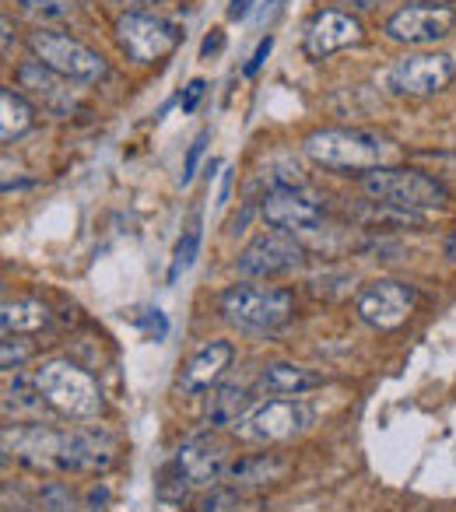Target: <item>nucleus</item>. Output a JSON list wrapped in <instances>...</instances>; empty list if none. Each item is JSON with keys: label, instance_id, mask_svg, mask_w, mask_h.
I'll return each mask as SVG.
<instances>
[{"label": "nucleus", "instance_id": "obj_22", "mask_svg": "<svg viewBox=\"0 0 456 512\" xmlns=\"http://www.w3.org/2000/svg\"><path fill=\"white\" fill-rule=\"evenodd\" d=\"M50 323H53V313L39 299L4 302V309H0V330H4V337L39 334V330H46Z\"/></svg>", "mask_w": 456, "mask_h": 512}, {"label": "nucleus", "instance_id": "obj_26", "mask_svg": "<svg viewBox=\"0 0 456 512\" xmlns=\"http://www.w3.org/2000/svg\"><path fill=\"white\" fill-rule=\"evenodd\" d=\"M190 491H193L190 477L183 474V467H179L176 460H169L162 470H158V477H155V495H158V502H165V505H183L186 498H190Z\"/></svg>", "mask_w": 456, "mask_h": 512}, {"label": "nucleus", "instance_id": "obj_6", "mask_svg": "<svg viewBox=\"0 0 456 512\" xmlns=\"http://www.w3.org/2000/svg\"><path fill=\"white\" fill-rule=\"evenodd\" d=\"M67 442L71 428H50L43 421L4 428V453L32 474H67Z\"/></svg>", "mask_w": 456, "mask_h": 512}, {"label": "nucleus", "instance_id": "obj_12", "mask_svg": "<svg viewBox=\"0 0 456 512\" xmlns=\"http://www.w3.org/2000/svg\"><path fill=\"white\" fill-rule=\"evenodd\" d=\"M456 29V11L449 4H407L386 18L383 32L400 46H435Z\"/></svg>", "mask_w": 456, "mask_h": 512}, {"label": "nucleus", "instance_id": "obj_17", "mask_svg": "<svg viewBox=\"0 0 456 512\" xmlns=\"http://www.w3.org/2000/svg\"><path fill=\"white\" fill-rule=\"evenodd\" d=\"M232 358H236V344L232 341L200 344V348L186 358L183 372H179V379H176V390L183 393V397H200V393L214 390V386L221 383V376H225V369L232 365Z\"/></svg>", "mask_w": 456, "mask_h": 512}, {"label": "nucleus", "instance_id": "obj_1", "mask_svg": "<svg viewBox=\"0 0 456 512\" xmlns=\"http://www.w3.org/2000/svg\"><path fill=\"white\" fill-rule=\"evenodd\" d=\"M309 162H316L320 169L337 172V176H358L365 172L383 169L393 155V144L386 137H379L376 130L362 127H320L302 141Z\"/></svg>", "mask_w": 456, "mask_h": 512}, {"label": "nucleus", "instance_id": "obj_8", "mask_svg": "<svg viewBox=\"0 0 456 512\" xmlns=\"http://www.w3.org/2000/svg\"><path fill=\"white\" fill-rule=\"evenodd\" d=\"M313 418L316 411L302 397H274L253 407L239 425H232V432L246 442H285L306 432Z\"/></svg>", "mask_w": 456, "mask_h": 512}, {"label": "nucleus", "instance_id": "obj_32", "mask_svg": "<svg viewBox=\"0 0 456 512\" xmlns=\"http://www.w3.org/2000/svg\"><path fill=\"white\" fill-rule=\"evenodd\" d=\"M271 50H274V36H264V39H260V43H257V50H253L250 64L243 67V74H246V78H253V74H257L260 67L267 64V57H271Z\"/></svg>", "mask_w": 456, "mask_h": 512}, {"label": "nucleus", "instance_id": "obj_28", "mask_svg": "<svg viewBox=\"0 0 456 512\" xmlns=\"http://www.w3.org/2000/svg\"><path fill=\"white\" fill-rule=\"evenodd\" d=\"M200 253V218H193V225L183 232V239L176 242V253H172V267H169V281L176 285L179 274L190 271L193 260H197Z\"/></svg>", "mask_w": 456, "mask_h": 512}, {"label": "nucleus", "instance_id": "obj_36", "mask_svg": "<svg viewBox=\"0 0 456 512\" xmlns=\"http://www.w3.org/2000/svg\"><path fill=\"white\" fill-rule=\"evenodd\" d=\"M221 46H225V36H221V32L214 29V36H207V39H204V46H200V57L207 60V57H211V53H218Z\"/></svg>", "mask_w": 456, "mask_h": 512}, {"label": "nucleus", "instance_id": "obj_3", "mask_svg": "<svg viewBox=\"0 0 456 512\" xmlns=\"http://www.w3.org/2000/svg\"><path fill=\"white\" fill-rule=\"evenodd\" d=\"M32 379H36L46 407L57 411L60 418H67V421H92V418H99L102 407H106L95 376L81 369V365H74L71 358L43 362Z\"/></svg>", "mask_w": 456, "mask_h": 512}, {"label": "nucleus", "instance_id": "obj_38", "mask_svg": "<svg viewBox=\"0 0 456 512\" xmlns=\"http://www.w3.org/2000/svg\"><path fill=\"white\" fill-rule=\"evenodd\" d=\"M446 256L456 264V228H453V235H449V239H446Z\"/></svg>", "mask_w": 456, "mask_h": 512}, {"label": "nucleus", "instance_id": "obj_10", "mask_svg": "<svg viewBox=\"0 0 456 512\" xmlns=\"http://www.w3.org/2000/svg\"><path fill=\"white\" fill-rule=\"evenodd\" d=\"M302 256H306V249H302V242L295 235L267 228V232L253 235L243 246V253L236 260V271L253 281L281 278V274H292L302 264Z\"/></svg>", "mask_w": 456, "mask_h": 512}, {"label": "nucleus", "instance_id": "obj_14", "mask_svg": "<svg viewBox=\"0 0 456 512\" xmlns=\"http://www.w3.org/2000/svg\"><path fill=\"white\" fill-rule=\"evenodd\" d=\"M260 218L271 228H278V232L306 235L323 225V204L316 197H309L302 186H292V190H267L264 197H260Z\"/></svg>", "mask_w": 456, "mask_h": 512}, {"label": "nucleus", "instance_id": "obj_34", "mask_svg": "<svg viewBox=\"0 0 456 512\" xmlns=\"http://www.w3.org/2000/svg\"><path fill=\"white\" fill-rule=\"evenodd\" d=\"M144 327H148L151 334H155V341H162V337L169 334V323H165V316L158 313V309H151V316L144 320Z\"/></svg>", "mask_w": 456, "mask_h": 512}, {"label": "nucleus", "instance_id": "obj_21", "mask_svg": "<svg viewBox=\"0 0 456 512\" xmlns=\"http://www.w3.org/2000/svg\"><path fill=\"white\" fill-rule=\"evenodd\" d=\"M327 383V376L316 369L295 362H271L260 372V390L271 393V397H302V393L316 390V386Z\"/></svg>", "mask_w": 456, "mask_h": 512}, {"label": "nucleus", "instance_id": "obj_2", "mask_svg": "<svg viewBox=\"0 0 456 512\" xmlns=\"http://www.w3.org/2000/svg\"><path fill=\"white\" fill-rule=\"evenodd\" d=\"M218 313L239 334L267 337V334H278L295 316V295L288 288L232 285L218 295Z\"/></svg>", "mask_w": 456, "mask_h": 512}, {"label": "nucleus", "instance_id": "obj_7", "mask_svg": "<svg viewBox=\"0 0 456 512\" xmlns=\"http://www.w3.org/2000/svg\"><path fill=\"white\" fill-rule=\"evenodd\" d=\"M113 36L120 53L134 64H158L183 43V32L176 25L158 15H144V11H127L116 18Z\"/></svg>", "mask_w": 456, "mask_h": 512}, {"label": "nucleus", "instance_id": "obj_41", "mask_svg": "<svg viewBox=\"0 0 456 512\" xmlns=\"http://www.w3.org/2000/svg\"><path fill=\"white\" fill-rule=\"evenodd\" d=\"M274 8H278V0H267L264 4V11H274Z\"/></svg>", "mask_w": 456, "mask_h": 512}, {"label": "nucleus", "instance_id": "obj_4", "mask_svg": "<svg viewBox=\"0 0 456 512\" xmlns=\"http://www.w3.org/2000/svg\"><path fill=\"white\" fill-rule=\"evenodd\" d=\"M358 183H362L369 200L407 207V211L425 214V211H442V207L449 204L446 183L421 169H411V165H383V169L365 172Z\"/></svg>", "mask_w": 456, "mask_h": 512}, {"label": "nucleus", "instance_id": "obj_23", "mask_svg": "<svg viewBox=\"0 0 456 512\" xmlns=\"http://www.w3.org/2000/svg\"><path fill=\"white\" fill-rule=\"evenodd\" d=\"M36 123V106L18 88H0V141L15 144Z\"/></svg>", "mask_w": 456, "mask_h": 512}, {"label": "nucleus", "instance_id": "obj_42", "mask_svg": "<svg viewBox=\"0 0 456 512\" xmlns=\"http://www.w3.org/2000/svg\"><path fill=\"white\" fill-rule=\"evenodd\" d=\"M243 512H257V505H246V509Z\"/></svg>", "mask_w": 456, "mask_h": 512}, {"label": "nucleus", "instance_id": "obj_30", "mask_svg": "<svg viewBox=\"0 0 456 512\" xmlns=\"http://www.w3.org/2000/svg\"><path fill=\"white\" fill-rule=\"evenodd\" d=\"M29 358H32V344L25 337H4V344H0V369L18 372Z\"/></svg>", "mask_w": 456, "mask_h": 512}, {"label": "nucleus", "instance_id": "obj_29", "mask_svg": "<svg viewBox=\"0 0 456 512\" xmlns=\"http://www.w3.org/2000/svg\"><path fill=\"white\" fill-rule=\"evenodd\" d=\"M246 498L236 488H211L190 512H243Z\"/></svg>", "mask_w": 456, "mask_h": 512}, {"label": "nucleus", "instance_id": "obj_5", "mask_svg": "<svg viewBox=\"0 0 456 512\" xmlns=\"http://www.w3.org/2000/svg\"><path fill=\"white\" fill-rule=\"evenodd\" d=\"M29 53L32 60L46 64L50 71H57L60 78L74 81V85H99L109 78V64L99 50L85 46L81 39L67 36V32H53L39 25L29 36Z\"/></svg>", "mask_w": 456, "mask_h": 512}, {"label": "nucleus", "instance_id": "obj_19", "mask_svg": "<svg viewBox=\"0 0 456 512\" xmlns=\"http://www.w3.org/2000/svg\"><path fill=\"white\" fill-rule=\"evenodd\" d=\"M257 407V397H253L250 386H239V383H221L214 390H207L204 397V421L211 428L221 425H239L246 414Z\"/></svg>", "mask_w": 456, "mask_h": 512}, {"label": "nucleus", "instance_id": "obj_31", "mask_svg": "<svg viewBox=\"0 0 456 512\" xmlns=\"http://www.w3.org/2000/svg\"><path fill=\"white\" fill-rule=\"evenodd\" d=\"M207 141H211V130H200V134L193 137L190 151H186V162H183V186L190 183V179H193V172H197L200 158H204V151H207Z\"/></svg>", "mask_w": 456, "mask_h": 512}, {"label": "nucleus", "instance_id": "obj_24", "mask_svg": "<svg viewBox=\"0 0 456 512\" xmlns=\"http://www.w3.org/2000/svg\"><path fill=\"white\" fill-rule=\"evenodd\" d=\"M46 411V400L39 393L36 379H15V383L4 390V418L8 425H29V421H39Z\"/></svg>", "mask_w": 456, "mask_h": 512}, {"label": "nucleus", "instance_id": "obj_11", "mask_svg": "<svg viewBox=\"0 0 456 512\" xmlns=\"http://www.w3.org/2000/svg\"><path fill=\"white\" fill-rule=\"evenodd\" d=\"M456 64L446 53H407L404 60L390 67L386 88L400 99H428L453 85Z\"/></svg>", "mask_w": 456, "mask_h": 512}, {"label": "nucleus", "instance_id": "obj_37", "mask_svg": "<svg viewBox=\"0 0 456 512\" xmlns=\"http://www.w3.org/2000/svg\"><path fill=\"white\" fill-rule=\"evenodd\" d=\"M15 53V32H11V18H4V57Z\"/></svg>", "mask_w": 456, "mask_h": 512}, {"label": "nucleus", "instance_id": "obj_39", "mask_svg": "<svg viewBox=\"0 0 456 512\" xmlns=\"http://www.w3.org/2000/svg\"><path fill=\"white\" fill-rule=\"evenodd\" d=\"M407 4H453V0H407Z\"/></svg>", "mask_w": 456, "mask_h": 512}, {"label": "nucleus", "instance_id": "obj_20", "mask_svg": "<svg viewBox=\"0 0 456 512\" xmlns=\"http://www.w3.org/2000/svg\"><path fill=\"white\" fill-rule=\"evenodd\" d=\"M285 474H288V460H281V456H274V453L243 456V460L228 463L225 484L236 491H253V488H267V484L285 481Z\"/></svg>", "mask_w": 456, "mask_h": 512}, {"label": "nucleus", "instance_id": "obj_16", "mask_svg": "<svg viewBox=\"0 0 456 512\" xmlns=\"http://www.w3.org/2000/svg\"><path fill=\"white\" fill-rule=\"evenodd\" d=\"M172 460L183 467V474L190 477L193 491L197 488H207L211 491L214 484L225 481V470H228V446L218 439V435L204 432V435H193L186 439L183 446L176 449Z\"/></svg>", "mask_w": 456, "mask_h": 512}, {"label": "nucleus", "instance_id": "obj_35", "mask_svg": "<svg viewBox=\"0 0 456 512\" xmlns=\"http://www.w3.org/2000/svg\"><path fill=\"white\" fill-rule=\"evenodd\" d=\"M253 4H257V0H232V4H228V18H232V22H239V18L250 15Z\"/></svg>", "mask_w": 456, "mask_h": 512}, {"label": "nucleus", "instance_id": "obj_18", "mask_svg": "<svg viewBox=\"0 0 456 512\" xmlns=\"http://www.w3.org/2000/svg\"><path fill=\"white\" fill-rule=\"evenodd\" d=\"M120 456V442L109 435L106 428L88 425L71 428V442H67V474H106Z\"/></svg>", "mask_w": 456, "mask_h": 512}, {"label": "nucleus", "instance_id": "obj_25", "mask_svg": "<svg viewBox=\"0 0 456 512\" xmlns=\"http://www.w3.org/2000/svg\"><path fill=\"white\" fill-rule=\"evenodd\" d=\"M358 218H362L365 225H372V228H421V225H425V214H421V211L379 204V200H369V204L358 207Z\"/></svg>", "mask_w": 456, "mask_h": 512}, {"label": "nucleus", "instance_id": "obj_13", "mask_svg": "<svg viewBox=\"0 0 456 512\" xmlns=\"http://www.w3.org/2000/svg\"><path fill=\"white\" fill-rule=\"evenodd\" d=\"M18 78V92L32 102L36 109H43L53 120H71V116L81 113V99L74 92V81L60 78L57 71H50L39 60H25L15 71Z\"/></svg>", "mask_w": 456, "mask_h": 512}, {"label": "nucleus", "instance_id": "obj_9", "mask_svg": "<svg viewBox=\"0 0 456 512\" xmlns=\"http://www.w3.org/2000/svg\"><path fill=\"white\" fill-rule=\"evenodd\" d=\"M414 306H418V288L407 285V281L379 278L358 292L355 313L365 327L379 330V334H393L411 320Z\"/></svg>", "mask_w": 456, "mask_h": 512}, {"label": "nucleus", "instance_id": "obj_33", "mask_svg": "<svg viewBox=\"0 0 456 512\" xmlns=\"http://www.w3.org/2000/svg\"><path fill=\"white\" fill-rule=\"evenodd\" d=\"M204 92H207V85L200 78H193L190 85H186V92L179 95V106H183V113H193L197 109V102L204 99Z\"/></svg>", "mask_w": 456, "mask_h": 512}, {"label": "nucleus", "instance_id": "obj_15", "mask_svg": "<svg viewBox=\"0 0 456 512\" xmlns=\"http://www.w3.org/2000/svg\"><path fill=\"white\" fill-rule=\"evenodd\" d=\"M365 39V29L351 11H337L327 8L306 25V36H302V53L309 60H327L334 53L358 46Z\"/></svg>", "mask_w": 456, "mask_h": 512}, {"label": "nucleus", "instance_id": "obj_40", "mask_svg": "<svg viewBox=\"0 0 456 512\" xmlns=\"http://www.w3.org/2000/svg\"><path fill=\"white\" fill-rule=\"evenodd\" d=\"M337 4H344V0H337ZM372 4H376V0H358V8H362V11H369Z\"/></svg>", "mask_w": 456, "mask_h": 512}, {"label": "nucleus", "instance_id": "obj_27", "mask_svg": "<svg viewBox=\"0 0 456 512\" xmlns=\"http://www.w3.org/2000/svg\"><path fill=\"white\" fill-rule=\"evenodd\" d=\"M18 11L29 15L32 22H67V18L78 15V0H15Z\"/></svg>", "mask_w": 456, "mask_h": 512}]
</instances>
